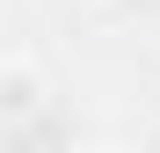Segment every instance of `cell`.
Instances as JSON below:
<instances>
[{"instance_id":"1","label":"cell","mask_w":160,"mask_h":153,"mask_svg":"<svg viewBox=\"0 0 160 153\" xmlns=\"http://www.w3.org/2000/svg\"><path fill=\"white\" fill-rule=\"evenodd\" d=\"M44 110V66L37 59H0V124H29Z\"/></svg>"},{"instance_id":"2","label":"cell","mask_w":160,"mask_h":153,"mask_svg":"<svg viewBox=\"0 0 160 153\" xmlns=\"http://www.w3.org/2000/svg\"><path fill=\"white\" fill-rule=\"evenodd\" d=\"M73 153H138V146H124V139H88V146H73Z\"/></svg>"}]
</instances>
